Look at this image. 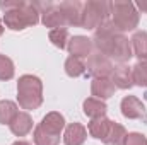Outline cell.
<instances>
[{
    "instance_id": "1",
    "label": "cell",
    "mask_w": 147,
    "mask_h": 145,
    "mask_svg": "<svg viewBox=\"0 0 147 145\" xmlns=\"http://www.w3.org/2000/svg\"><path fill=\"white\" fill-rule=\"evenodd\" d=\"M0 9L3 10V24L12 31H24L29 26H36L39 22V12L33 2L24 0H5L0 2Z\"/></svg>"
},
{
    "instance_id": "2",
    "label": "cell",
    "mask_w": 147,
    "mask_h": 145,
    "mask_svg": "<svg viewBox=\"0 0 147 145\" xmlns=\"http://www.w3.org/2000/svg\"><path fill=\"white\" fill-rule=\"evenodd\" d=\"M17 103L26 111L43 104V82L36 75H22L17 80Z\"/></svg>"
},
{
    "instance_id": "3",
    "label": "cell",
    "mask_w": 147,
    "mask_h": 145,
    "mask_svg": "<svg viewBox=\"0 0 147 145\" xmlns=\"http://www.w3.org/2000/svg\"><path fill=\"white\" fill-rule=\"evenodd\" d=\"M111 5V22L116 26V29L125 34L128 31H134L139 26L140 14L132 2H123V0H115L110 2Z\"/></svg>"
},
{
    "instance_id": "4",
    "label": "cell",
    "mask_w": 147,
    "mask_h": 145,
    "mask_svg": "<svg viewBox=\"0 0 147 145\" xmlns=\"http://www.w3.org/2000/svg\"><path fill=\"white\" fill-rule=\"evenodd\" d=\"M110 2H106V0H87V2H84V10H82V28L96 31L101 24L110 21Z\"/></svg>"
},
{
    "instance_id": "5",
    "label": "cell",
    "mask_w": 147,
    "mask_h": 145,
    "mask_svg": "<svg viewBox=\"0 0 147 145\" xmlns=\"http://www.w3.org/2000/svg\"><path fill=\"white\" fill-rule=\"evenodd\" d=\"M120 34V31L116 29V26L111 22V21H106L105 24H101L96 31H94V36H92V48L96 50V53H101L105 56L110 58L111 50L115 46V39Z\"/></svg>"
},
{
    "instance_id": "6",
    "label": "cell",
    "mask_w": 147,
    "mask_h": 145,
    "mask_svg": "<svg viewBox=\"0 0 147 145\" xmlns=\"http://www.w3.org/2000/svg\"><path fill=\"white\" fill-rule=\"evenodd\" d=\"M113 63H111V58L101 55V53H91L89 58H87V63H86V72L89 73L92 79H106L111 77L113 73Z\"/></svg>"
},
{
    "instance_id": "7",
    "label": "cell",
    "mask_w": 147,
    "mask_h": 145,
    "mask_svg": "<svg viewBox=\"0 0 147 145\" xmlns=\"http://www.w3.org/2000/svg\"><path fill=\"white\" fill-rule=\"evenodd\" d=\"M65 24L74 28H82V10H84V2L79 0H63L58 3Z\"/></svg>"
},
{
    "instance_id": "8",
    "label": "cell",
    "mask_w": 147,
    "mask_h": 145,
    "mask_svg": "<svg viewBox=\"0 0 147 145\" xmlns=\"http://www.w3.org/2000/svg\"><path fill=\"white\" fill-rule=\"evenodd\" d=\"M121 114L128 119H146L147 121V109L144 103L140 99H137L135 96H125L121 99Z\"/></svg>"
},
{
    "instance_id": "9",
    "label": "cell",
    "mask_w": 147,
    "mask_h": 145,
    "mask_svg": "<svg viewBox=\"0 0 147 145\" xmlns=\"http://www.w3.org/2000/svg\"><path fill=\"white\" fill-rule=\"evenodd\" d=\"M132 56H134V50H132L130 39L125 36V34L120 33V34L116 36V39H115V46H113V50H111L110 58L115 60L116 63H120V65H125Z\"/></svg>"
},
{
    "instance_id": "10",
    "label": "cell",
    "mask_w": 147,
    "mask_h": 145,
    "mask_svg": "<svg viewBox=\"0 0 147 145\" xmlns=\"http://www.w3.org/2000/svg\"><path fill=\"white\" fill-rule=\"evenodd\" d=\"M67 50L70 53V56L75 58H89V55L92 53V41L87 36H72L69 44H67Z\"/></svg>"
},
{
    "instance_id": "11",
    "label": "cell",
    "mask_w": 147,
    "mask_h": 145,
    "mask_svg": "<svg viewBox=\"0 0 147 145\" xmlns=\"http://www.w3.org/2000/svg\"><path fill=\"white\" fill-rule=\"evenodd\" d=\"M87 138V128L80 123H70L65 126L63 132V144L65 145H84Z\"/></svg>"
},
{
    "instance_id": "12",
    "label": "cell",
    "mask_w": 147,
    "mask_h": 145,
    "mask_svg": "<svg viewBox=\"0 0 147 145\" xmlns=\"http://www.w3.org/2000/svg\"><path fill=\"white\" fill-rule=\"evenodd\" d=\"M116 87L111 80V77H106V79H92L91 82V94L96 97V99H110L111 96L115 94Z\"/></svg>"
},
{
    "instance_id": "13",
    "label": "cell",
    "mask_w": 147,
    "mask_h": 145,
    "mask_svg": "<svg viewBox=\"0 0 147 145\" xmlns=\"http://www.w3.org/2000/svg\"><path fill=\"white\" fill-rule=\"evenodd\" d=\"M10 132L16 137H26L31 130H33V118L28 111H19L17 116L14 118V121L9 125Z\"/></svg>"
},
{
    "instance_id": "14",
    "label": "cell",
    "mask_w": 147,
    "mask_h": 145,
    "mask_svg": "<svg viewBox=\"0 0 147 145\" xmlns=\"http://www.w3.org/2000/svg\"><path fill=\"white\" fill-rule=\"evenodd\" d=\"M111 80L115 84L116 89H130L134 85V79H132V67L128 65H120L115 67L111 73Z\"/></svg>"
},
{
    "instance_id": "15",
    "label": "cell",
    "mask_w": 147,
    "mask_h": 145,
    "mask_svg": "<svg viewBox=\"0 0 147 145\" xmlns=\"http://www.w3.org/2000/svg\"><path fill=\"white\" fill-rule=\"evenodd\" d=\"M41 22L45 28H50V29H58V28H65V19H63V14L60 10L58 5H51L46 12L41 14Z\"/></svg>"
},
{
    "instance_id": "16",
    "label": "cell",
    "mask_w": 147,
    "mask_h": 145,
    "mask_svg": "<svg viewBox=\"0 0 147 145\" xmlns=\"http://www.w3.org/2000/svg\"><path fill=\"white\" fill-rule=\"evenodd\" d=\"M39 126H43L45 130H48L50 133H55V135H62V132L65 130V118L63 114L57 113V111H51L48 113L46 116H43Z\"/></svg>"
},
{
    "instance_id": "17",
    "label": "cell",
    "mask_w": 147,
    "mask_h": 145,
    "mask_svg": "<svg viewBox=\"0 0 147 145\" xmlns=\"http://www.w3.org/2000/svg\"><path fill=\"white\" fill-rule=\"evenodd\" d=\"M111 123H113V121H111L110 118H106V116H103V118H96V119H91V123L87 125V132H89L91 137H94V138L105 142V138H106L108 133H110Z\"/></svg>"
},
{
    "instance_id": "18",
    "label": "cell",
    "mask_w": 147,
    "mask_h": 145,
    "mask_svg": "<svg viewBox=\"0 0 147 145\" xmlns=\"http://www.w3.org/2000/svg\"><path fill=\"white\" fill-rule=\"evenodd\" d=\"M82 109H84V114H86V116H89L91 119H96V118H103V116H106L108 106H106V103L101 101V99L87 97V99L82 103Z\"/></svg>"
},
{
    "instance_id": "19",
    "label": "cell",
    "mask_w": 147,
    "mask_h": 145,
    "mask_svg": "<svg viewBox=\"0 0 147 145\" xmlns=\"http://www.w3.org/2000/svg\"><path fill=\"white\" fill-rule=\"evenodd\" d=\"M132 50H134V56L139 58V62L147 60V31H137L132 39Z\"/></svg>"
},
{
    "instance_id": "20",
    "label": "cell",
    "mask_w": 147,
    "mask_h": 145,
    "mask_svg": "<svg viewBox=\"0 0 147 145\" xmlns=\"http://www.w3.org/2000/svg\"><path fill=\"white\" fill-rule=\"evenodd\" d=\"M33 140H34V145H58L60 144V135L50 133L48 130H45L43 126L38 125L33 132Z\"/></svg>"
},
{
    "instance_id": "21",
    "label": "cell",
    "mask_w": 147,
    "mask_h": 145,
    "mask_svg": "<svg viewBox=\"0 0 147 145\" xmlns=\"http://www.w3.org/2000/svg\"><path fill=\"white\" fill-rule=\"evenodd\" d=\"M17 113H19V108L14 101H9V99L0 101V125H10L17 116Z\"/></svg>"
},
{
    "instance_id": "22",
    "label": "cell",
    "mask_w": 147,
    "mask_h": 145,
    "mask_svg": "<svg viewBox=\"0 0 147 145\" xmlns=\"http://www.w3.org/2000/svg\"><path fill=\"white\" fill-rule=\"evenodd\" d=\"M125 138H127V130L123 125L120 123H111L110 133L108 137L105 138V144L106 145H123L125 144Z\"/></svg>"
},
{
    "instance_id": "23",
    "label": "cell",
    "mask_w": 147,
    "mask_h": 145,
    "mask_svg": "<svg viewBox=\"0 0 147 145\" xmlns=\"http://www.w3.org/2000/svg\"><path fill=\"white\" fill-rule=\"evenodd\" d=\"M63 68H65V73H67L69 77L75 79V77H80V75H84V73H86V63H84L80 58L69 56V58L65 60Z\"/></svg>"
},
{
    "instance_id": "24",
    "label": "cell",
    "mask_w": 147,
    "mask_h": 145,
    "mask_svg": "<svg viewBox=\"0 0 147 145\" xmlns=\"http://www.w3.org/2000/svg\"><path fill=\"white\" fill-rule=\"evenodd\" d=\"M132 79H134V85L147 87V60L137 62L132 67Z\"/></svg>"
},
{
    "instance_id": "25",
    "label": "cell",
    "mask_w": 147,
    "mask_h": 145,
    "mask_svg": "<svg viewBox=\"0 0 147 145\" xmlns=\"http://www.w3.org/2000/svg\"><path fill=\"white\" fill-rule=\"evenodd\" d=\"M50 41L57 46V48H60V50H63V48H67V44H69V41H70V36H69V31H67V28H58V29H51L50 31Z\"/></svg>"
},
{
    "instance_id": "26",
    "label": "cell",
    "mask_w": 147,
    "mask_h": 145,
    "mask_svg": "<svg viewBox=\"0 0 147 145\" xmlns=\"http://www.w3.org/2000/svg\"><path fill=\"white\" fill-rule=\"evenodd\" d=\"M16 73V67H14V62L5 56V55H0V80H10Z\"/></svg>"
},
{
    "instance_id": "27",
    "label": "cell",
    "mask_w": 147,
    "mask_h": 145,
    "mask_svg": "<svg viewBox=\"0 0 147 145\" xmlns=\"http://www.w3.org/2000/svg\"><path fill=\"white\" fill-rule=\"evenodd\" d=\"M123 145H147V137L139 133V132H132V133H127V138H125V144Z\"/></svg>"
},
{
    "instance_id": "28",
    "label": "cell",
    "mask_w": 147,
    "mask_h": 145,
    "mask_svg": "<svg viewBox=\"0 0 147 145\" xmlns=\"http://www.w3.org/2000/svg\"><path fill=\"white\" fill-rule=\"evenodd\" d=\"M135 7H137V10L147 12V0H142V2H139V3H135Z\"/></svg>"
},
{
    "instance_id": "29",
    "label": "cell",
    "mask_w": 147,
    "mask_h": 145,
    "mask_svg": "<svg viewBox=\"0 0 147 145\" xmlns=\"http://www.w3.org/2000/svg\"><path fill=\"white\" fill-rule=\"evenodd\" d=\"M12 145H31L29 142H24V140H17V142H14Z\"/></svg>"
},
{
    "instance_id": "30",
    "label": "cell",
    "mask_w": 147,
    "mask_h": 145,
    "mask_svg": "<svg viewBox=\"0 0 147 145\" xmlns=\"http://www.w3.org/2000/svg\"><path fill=\"white\" fill-rule=\"evenodd\" d=\"M3 29H5V28H3V22H2V21H0V36H2V34H3Z\"/></svg>"
}]
</instances>
